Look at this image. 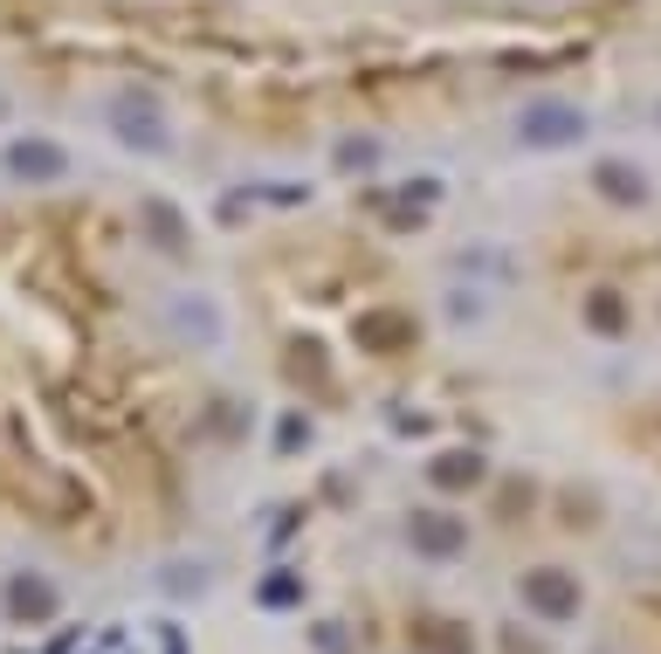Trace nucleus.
Returning <instances> with one entry per match:
<instances>
[{
    "label": "nucleus",
    "mask_w": 661,
    "mask_h": 654,
    "mask_svg": "<svg viewBox=\"0 0 661 654\" xmlns=\"http://www.w3.org/2000/svg\"><path fill=\"white\" fill-rule=\"evenodd\" d=\"M14 166L29 173V179H42V173H56L63 159H56V152H48V145H21V152H14Z\"/></svg>",
    "instance_id": "f257e3e1"
}]
</instances>
